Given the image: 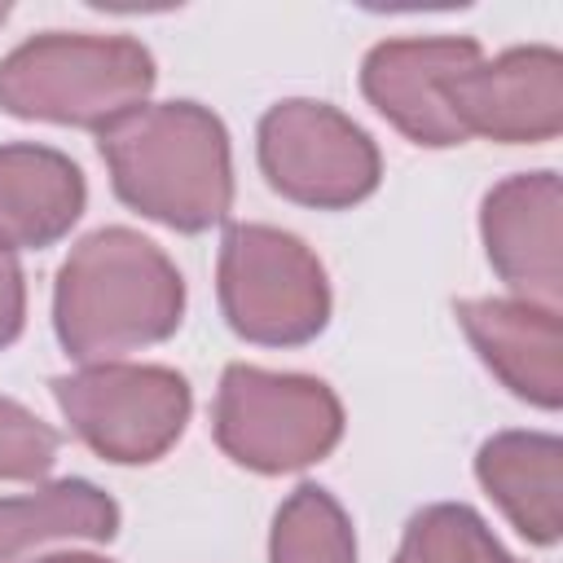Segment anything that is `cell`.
<instances>
[{
  "label": "cell",
  "instance_id": "obj_1",
  "mask_svg": "<svg viewBox=\"0 0 563 563\" xmlns=\"http://www.w3.org/2000/svg\"><path fill=\"white\" fill-rule=\"evenodd\" d=\"M185 277L136 229L106 224L70 246L53 282V334L79 365L123 361L180 330Z\"/></svg>",
  "mask_w": 563,
  "mask_h": 563
},
{
  "label": "cell",
  "instance_id": "obj_2",
  "mask_svg": "<svg viewBox=\"0 0 563 563\" xmlns=\"http://www.w3.org/2000/svg\"><path fill=\"white\" fill-rule=\"evenodd\" d=\"M123 207L176 233H207L233 211V154L220 114L198 101H158L97 132Z\"/></svg>",
  "mask_w": 563,
  "mask_h": 563
},
{
  "label": "cell",
  "instance_id": "obj_3",
  "mask_svg": "<svg viewBox=\"0 0 563 563\" xmlns=\"http://www.w3.org/2000/svg\"><path fill=\"white\" fill-rule=\"evenodd\" d=\"M154 53L132 35L40 31L0 57V110L31 123L106 132L150 106Z\"/></svg>",
  "mask_w": 563,
  "mask_h": 563
},
{
  "label": "cell",
  "instance_id": "obj_4",
  "mask_svg": "<svg viewBox=\"0 0 563 563\" xmlns=\"http://www.w3.org/2000/svg\"><path fill=\"white\" fill-rule=\"evenodd\" d=\"M229 330L260 347L312 343L330 321V282L312 246L277 224H229L216 260Z\"/></svg>",
  "mask_w": 563,
  "mask_h": 563
},
{
  "label": "cell",
  "instance_id": "obj_5",
  "mask_svg": "<svg viewBox=\"0 0 563 563\" xmlns=\"http://www.w3.org/2000/svg\"><path fill=\"white\" fill-rule=\"evenodd\" d=\"M211 435L224 457L255 475H286L321 462L343 440V405L312 374H277L246 361L224 365Z\"/></svg>",
  "mask_w": 563,
  "mask_h": 563
},
{
  "label": "cell",
  "instance_id": "obj_6",
  "mask_svg": "<svg viewBox=\"0 0 563 563\" xmlns=\"http://www.w3.org/2000/svg\"><path fill=\"white\" fill-rule=\"evenodd\" d=\"M53 400L70 431L114 466L158 462L189 422L194 391L185 374L167 365H79L75 374L53 378Z\"/></svg>",
  "mask_w": 563,
  "mask_h": 563
},
{
  "label": "cell",
  "instance_id": "obj_7",
  "mask_svg": "<svg viewBox=\"0 0 563 563\" xmlns=\"http://www.w3.org/2000/svg\"><path fill=\"white\" fill-rule=\"evenodd\" d=\"M255 158L273 194L317 211H343L378 189L383 158L374 136L339 106L286 97L255 128Z\"/></svg>",
  "mask_w": 563,
  "mask_h": 563
},
{
  "label": "cell",
  "instance_id": "obj_8",
  "mask_svg": "<svg viewBox=\"0 0 563 563\" xmlns=\"http://www.w3.org/2000/svg\"><path fill=\"white\" fill-rule=\"evenodd\" d=\"M479 57H484V48L466 35L383 40L361 62V92L413 145L449 150V145H462L466 132L444 92Z\"/></svg>",
  "mask_w": 563,
  "mask_h": 563
},
{
  "label": "cell",
  "instance_id": "obj_9",
  "mask_svg": "<svg viewBox=\"0 0 563 563\" xmlns=\"http://www.w3.org/2000/svg\"><path fill=\"white\" fill-rule=\"evenodd\" d=\"M449 106L471 136L501 145H541L563 128V53L550 44H519L479 57L449 84Z\"/></svg>",
  "mask_w": 563,
  "mask_h": 563
},
{
  "label": "cell",
  "instance_id": "obj_10",
  "mask_svg": "<svg viewBox=\"0 0 563 563\" xmlns=\"http://www.w3.org/2000/svg\"><path fill=\"white\" fill-rule=\"evenodd\" d=\"M479 238L515 299L559 308L563 295V185L554 172H515L479 202Z\"/></svg>",
  "mask_w": 563,
  "mask_h": 563
},
{
  "label": "cell",
  "instance_id": "obj_11",
  "mask_svg": "<svg viewBox=\"0 0 563 563\" xmlns=\"http://www.w3.org/2000/svg\"><path fill=\"white\" fill-rule=\"evenodd\" d=\"M453 317L479 361L501 378V387L545 413L563 405V330L559 308H541L515 295L462 299Z\"/></svg>",
  "mask_w": 563,
  "mask_h": 563
},
{
  "label": "cell",
  "instance_id": "obj_12",
  "mask_svg": "<svg viewBox=\"0 0 563 563\" xmlns=\"http://www.w3.org/2000/svg\"><path fill=\"white\" fill-rule=\"evenodd\" d=\"M88 185L70 154L40 141L0 145V238L13 251L62 242L84 216Z\"/></svg>",
  "mask_w": 563,
  "mask_h": 563
},
{
  "label": "cell",
  "instance_id": "obj_13",
  "mask_svg": "<svg viewBox=\"0 0 563 563\" xmlns=\"http://www.w3.org/2000/svg\"><path fill=\"white\" fill-rule=\"evenodd\" d=\"M475 479L532 545L563 532V444L550 431H497L475 453Z\"/></svg>",
  "mask_w": 563,
  "mask_h": 563
},
{
  "label": "cell",
  "instance_id": "obj_14",
  "mask_svg": "<svg viewBox=\"0 0 563 563\" xmlns=\"http://www.w3.org/2000/svg\"><path fill=\"white\" fill-rule=\"evenodd\" d=\"M119 506L92 479H53L22 497H0V563H31L48 545L110 541Z\"/></svg>",
  "mask_w": 563,
  "mask_h": 563
},
{
  "label": "cell",
  "instance_id": "obj_15",
  "mask_svg": "<svg viewBox=\"0 0 563 563\" xmlns=\"http://www.w3.org/2000/svg\"><path fill=\"white\" fill-rule=\"evenodd\" d=\"M268 563H356L347 510L321 484H299L273 515Z\"/></svg>",
  "mask_w": 563,
  "mask_h": 563
},
{
  "label": "cell",
  "instance_id": "obj_16",
  "mask_svg": "<svg viewBox=\"0 0 563 563\" xmlns=\"http://www.w3.org/2000/svg\"><path fill=\"white\" fill-rule=\"evenodd\" d=\"M391 563H519L493 537V528L462 501L422 506L400 537Z\"/></svg>",
  "mask_w": 563,
  "mask_h": 563
},
{
  "label": "cell",
  "instance_id": "obj_17",
  "mask_svg": "<svg viewBox=\"0 0 563 563\" xmlns=\"http://www.w3.org/2000/svg\"><path fill=\"white\" fill-rule=\"evenodd\" d=\"M62 435L35 418L26 405L0 396V479L9 484H26V479H44L57 462Z\"/></svg>",
  "mask_w": 563,
  "mask_h": 563
},
{
  "label": "cell",
  "instance_id": "obj_18",
  "mask_svg": "<svg viewBox=\"0 0 563 563\" xmlns=\"http://www.w3.org/2000/svg\"><path fill=\"white\" fill-rule=\"evenodd\" d=\"M22 325H26V277L18 251L0 238V347L18 343Z\"/></svg>",
  "mask_w": 563,
  "mask_h": 563
},
{
  "label": "cell",
  "instance_id": "obj_19",
  "mask_svg": "<svg viewBox=\"0 0 563 563\" xmlns=\"http://www.w3.org/2000/svg\"><path fill=\"white\" fill-rule=\"evenodd\" d=\"M31 563H110V559L84 554V550H66V554H40V559H31Z\"/></svg>",
  "mask_w": 563,
  "mask_h": 563
},
{
  "label": "cell",
  "instance_id": "obj_20",
  "mask_svg": "<svg viewBox=\"0 0 563 563\" xmlns=\"http://www.w3.org/2000/svg\"><path fill=\"white\" fill-rule=\"evenodd\" d=\"M4 18H9V4H4V0H0V26H4Z\"/></svg>",
  "mask_w": 563,
  "mask_h": 563
}]
</instances>
